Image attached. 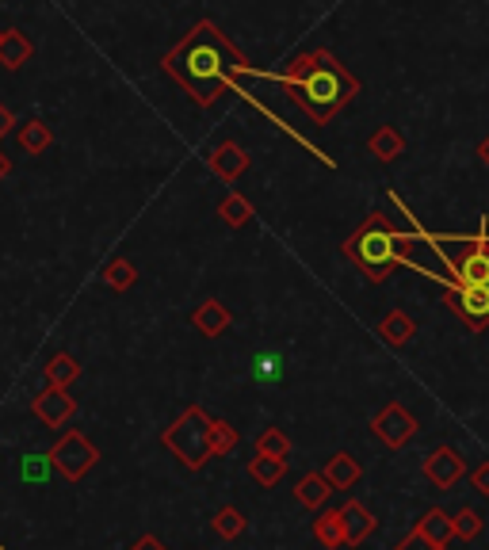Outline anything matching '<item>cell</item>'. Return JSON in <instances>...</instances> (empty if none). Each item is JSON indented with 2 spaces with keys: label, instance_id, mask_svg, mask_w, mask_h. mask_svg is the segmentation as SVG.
<instances>
[{
  "label": "cell",
  "instance_id": "e575fe53",
  "mask_svg": "<svg viewBox=\"0 0 489 550\" xmlns=\"http://www.w3.org/2000/svg\"><path fill=\"white\" fill-rule=\"evenodd\" d=\"M478 157H482V165H486V169H489V138H486V142H482V146H478Z\"/></svg>",
  "mask_w": 489,
  "mask_h": 550
},
{
  "label": "cell",
  "instance_id": "8992f818",
  "mask_svg": "<svg viewBox=\"0 0 489 550\" xmlns=\"http://www.w3.org/2000/svg\"><path fill=\"white\" fill-rule=\"evenodd\" d=\"M444 268H451L447 283H470V287H489V230L482 222L478 241H463L455 256H444Z\"/></svg>",
  "mask_w": 489,
  "mask_h": 550
},
{
  "label": "cell",
  "instance_id": "ac0fdd59",
  "mask_svg": "<svg viewBox=\"0 0 489 550\" xmlns=\"http://www.w3.org/2000/svg\"><path fill=\"white\" fill-rule=\"evenodd\" d=\"M329 493H333V486H329V478L325 474H306V478H298L295 486V501L302 508H321L325 501H329Z\"/></svg>",
  "mask_w": 489,
  "mask_h": 550
},
{
  "label": "cell",
  "instance_id": "603a6c76",
  "mask_svg": "<svg viewBox=\"0 0 489 550\" xmlns=\"http://www.w3.org/2000/svg\"><path fill=\"white\" fill-rule=\"evenodd\" d=\"M256 455H268V459H287L291 455V436L283 432V428H264L260 436H256Z\"/></svg>",
  "mask_w": 489,
  "mask_h": 550
},
{
  "label": "cell",
  "instance_id": "4fadbf2b",
  "mask_svg": "<svg viewBox=\"0 0 489 550\" xmlns=\"http://www.w3.org/2000/svg\"><path fill=\"white\" fill-rule=\"evenodd\" d=\"M321 474L329 478L333 489H352L363 478V466L360 459H352L348 451H337V455H329V463L321 466Z\"/></svg>",
  "mask_w": 489,
  "mask_h": 550
},
{
  "label": "cell",
  "instance_id": "44dd1931",
  "mask_svg": "<svg viewBox=\"0 0 489 550\" xmlns=\"http://www.w3.org/2000/svg\"><path fill=\"white\" fill-rule=\"evenodd\" d=\"M367 149H371L379 161H394V157H402L405 153V142H402V134H398L394 127H379L375 134H371Z\"/></svg>",
  "mask_w": 489,
  "mask_h": 550
},
{
  "label": "cell",
  "instance_id": "8fae6325",
  "mask_svg": "<svg viewBox=\"0 0 489 550\" xmlns=\"http://www.w3.org/2000/svg\"><path fill=\"white\" fill-rule=\"evenodd\" d=\"M341 512H344V539H348V547L367 543V539L375 535V528H379V520L371 516V508L363 505V501H344Z\"/></svg>",
  "mask_w": 489,
  "mask_h": 550
},
{
  "label": "cell",
  "instance_id": "f1b7e54d",
  "mask_svg": "<svg viewBox=\"0 0 489 550\" xmlns=\"http://www.w3.org/2000/svg\"><path fill=\"white\" fill-rule=\"evenodd\" d=\"M222 214H226V222H230V226H245V222L253 218V207H249L241 195H230V199L222 203Z\"/></svg>",
  "mask_w": 489,
  "mask_h": 550
},
{
  "label": "cell",
  "instance_id": "e0dca14e",
  "mask_svg": "<svg viewBox=\"0 0 489 550\" xmlns=\"http://www.w3.org/2000/svg\"><path fill=\"white\" fill-rule=\"evenodd\" d=\"M211 169L218 172L222 180H237L241 172L249 169V157H245V149H241V146H234V142H226V146L214 149Z\"/></svg>",
  "mask_w": 489,
  "mask_h": 550
},
{
  "label": "cell",
  "instance_id": "7402d4cb",
  "mask_svg": "<svg viewBox=\"0 0 489 550\" xmlns=\"http://www.w3.org/2000/svg\"><path fill=\"white\" fill-rule=\"evenodd\" d=\"M77 375H81V367H77L73 356H65V352L50 356V363H46V382L58 386V390H69V382H77Z\"/></svg>",
  "mask_w": 489,
  "mask_h": 550
},
{
  "label": "cell",
  "instance_id": "2e32d148",
  "mask_svg": "<svg viewBox=\"0 0 489 550\" xmlns=\"http://www.w3.org/2000/svg\"><path fill=\"white\" fill-rule=\"evenodd\" d=\"M379 337L390 344V348H402L409 340L417 337V321L409 318L405 310H390L383 321H379Z\"/></svg>",
  "mask_w": 489,
  "mask_h": 550
},
{
  "label": "cell",
  "instance_id": "d4e9b609",
  "mask_svg": "<svg viewBox=\"0 0 489 550\" xmlns=\"http://www.w3.org/2000/svg\"><path fill=\"white\" fill-rule=\"evenodd\" d=\"M455 535L467 539V543H474V539L482 535V512H474V508H459V512H455Z\"/></svg>",
  "mask_w": 489,
  "mask_h": 550
},
{
  "label": "cell",
  "instance_id": "836d02e7",
  "mask_svg": "<svg viewBox=\"0 0 489 550\" xmlns=\"http://www.w3.org/2000/svg\"><path fill=\"white\" fill-rule=\"evenodd\" d=\"M127 550H169V547H165L157 535H142V539H138V543H130Z\"/></svg>",
  "mask_w": 489,
  "mask_h": 550
},
{
  "label": "cell",
  "instance_id": "ba28073f",
  "mask_svg": "<svg viewBox=\"0 0 489 550\" xmlns=\"http://www.w3.org/2000/svg\"><path fill=\"white\" fill-rule=\"evenodd\" d=\"M417 417L405 409L402 402H390V405H383L375 417H371V432L383 440L390 451H398V447H405V444H413V436H417Z\"/></svg>",
  "mask_w": 489,
  "mask_h": 550
},
{
  "label": "cell",
  "instance_id": "5b68a950",
  "mask_svg": "<svg viewBox=\"0 0 489 550\" xmlns=\"http://www.w3.org/2000/svg\"><path fill=\"white\" fill-rule=\"evenodd\" d=\"M50 463L65 482H81L88 470L100 463V447L92 444L85 432L69 428V432H62V440L50 447Z\"/></svg>",
  "mask_w": 489,
  "mask_h": 550
},
{
  "label": "cell",
  "instance_id": "4dcf8cb0",
  "mask_svg": "<svg viewBox=\"0 0 489 550\" xmlns=\"http://www.w3.org/2000/svg\"><path fill=\"white\" fill-rule=\"evenodd\" d=\"M0 58H4V65H20L23 58H27V43H23L20 35L0 39Z\"/></svg>",
  "mask_w": 489,
  "mask_h": 550
},
{
  "label": "cell",
  "instance_id": "9c48e42d",
  "mask_svg": "<svg viewBox=\"0 0 489 550\" xmlns=\"http://www.w3.org/2000/svg\"><path fill=\"white\" fill-rule=\"evenodd\" d=\"M467 474V459L455 451V447H432L425 459V478L432 482L436 489H451L455 482H463Z\"/></svg>",
  "mask_w": 489,
  "mask_h": 550
},
{
  "label": "cell",
  "instance_id": "3957f363",
  "mask_svg": "<svg viewBox=\"0 0 489 550\" xmlns=\"http://www.w3.org/2000/svg\"><path fill=\"white\" fill-rule=\"evenodd\" d=\"M226 62H230V58H226L222 43L211 35V27H199L192 43L172 54L169 65H172V73H176L180 81H188V88L195 92V100L211 104L214 96H218V85H222Z\"/></svg>",
  "mask_w": 489,
  "mask_h": 550
},
{
  "label": "cell",
  "instance_id": "d6a6232c",
  "mask_svg": "<svg viewBox=\"0 0 489 550\" xmlns=\"http://www.w3.org/2000/svg\"><path fill=\"white\" fill-rule=\"evenodd\" d=\"M470 486L478 489L482 497H489V459H486V463L474 466V474H470Z\"/></svg>",
  "mask_w": 489,
  "mask_h": 550
},
{
  "label": "cell",
  "instance_id": "ffe728a7",
  "mask_svg": "<svg viewBox=\"0 0 489 550\" xmlns=\"http://www.w3.org/2000/svg\"><path fill=\"white\" fill-rule=\"evenodd\" d=\"M287 474V459H268V455H256L249 459V478H253L256 486L272 489Z\"/></svg>",
  "mask_w": 489,
  "mask_h": 550
},
{
  "label": "cell",
  "instance_id": "7c38bea8",
  "mask_svg": "<svg viewBox=\"0 0 489 550\" xmlns=\"http://www.w3.org/2000/svg\"><path fill=\"white\" fill-rule=\"evenodd\" d=\"M413 531H417L421 539H428V543H436V547H447L451 539H459V535H455V516L444 512V508H428Z\"/></svg>",
  "mask_w": 489,
  "mask_h": 550
},
{
  "label": "cell",
  "instance_id": "4316f807",
  "mask_svg": "<svg viewBox=\"0 0 489 550\" xmlns=\"http://www.w3.org/2000/svg\"><path fill=\"white\" fill-rule=\"evenodd\" d=\"M104 279L115 291H127V287H134V268H130L127 260H115V264H107Z\"/></svg>",
  "mask_w": 489,
  "mask_h": 550
},
{
  "label": "cell",
  "instance_id": "d590c367",
  "mask_svg": "<svg viewBox=\"0 0 489 550\" xmlns=\"http://www.w3.org/2000/svg\"><path fill=\"white\" fill-rule=\"evenodd\" d=\"M8 172H12V161H8V157H4V153H0V180H4V176H8Z\"/></svg>",
  "mask_w": 489,
  "mask_h": 550
},
{
  "label": "cell",
  "instance_id": "5bb4252c",
  "mask_svg": "<svg viewBox=\"0 0 489 550\" xmlns=\"http://www.w3.org/2000/svg\"><path fill=\"white\" fill-rule=\"evenodd\" d=\"M192 321H195V329L203 333V337H222L230 325H234V318H230V310L222 306V302H203L199 310L192 314Z\"/></svg>",
  "mask_w": 489,
  "mask_h": 550
},
{
  "label": "cell",
  "instance_id": "277c9868",
  "mask_svg": "<svg viewBox=\"0 0 489 550\" xmlns=\"http://www.w3.org/2000/svg\"><path fill=\"white\" fill-rule=\"evenodd\" d=\"M211 432H214V417L203 409V405H188L176 421L165 428V447H169L172 455L180 459V463L188 466V470H203V466L214 459L211 451Z\"/></svg>",
  "mask_w": 489,
  "mask_h": 550
},
{
  "label": "cell",
  "instance_id": "9a60e30c",
  "mask_svg": "<svg viewBox=\"0 0 489 550\" xmlns=\"http://www.w3.org/2000/svg\"><path fill=\"white\" fill-rule=\"evenodd\" d=\"M314 539H318L325 550L348 547V539H344V512L341 508H329V512H321L318 520H314Z\"/></svg>",
  "mask_w": 489,
  "mask_h": 550
},
{
  "label": "cell",
  "instance_id": "8d00e7d4",
  "mask_svg": "<svg viewBox=\"0 0 489 550\" xmlns=\"http://www.w3.org/2000/svg\"><path fill=\"white\" fill-rule=\"evenodd\" d=\"M8 123H12V115H8V111H4V107H0V134H4V130H8Z\"/></svg>",
  "mask_w": 489,
  "mask_h": 550
},
{
  "label": "cell",
  "instance_id": "7a4b0ae2",
  "mask_svg": "<svg viewBox=\"0 0 489 550\" xmlns=\"http://www.w3.org/2000/svg\"><path fill=\"white\" fill-rule=\"evenodd\" d=\"M409 245H413V241H409L405 233L394 230L383 211H375L360 230L344 241V256H348L371 283H386L390 272L405 260V249H409Z\"/></svg>",
  "mask_w": 489,
  "mask_h": 550
},
{
  "label": "cell",
  "instance_id": "1f68e13d",
  "mask_svg": "<svg viewBox=\"0 0 489 550\" xmlns=\"http://www.w3.org/2000/svg\"><path fill=\"white\" fill-rule=\"evenodd\" d=\"M394 550H447V547H436V543H428V539H421L417 531H409V535H405V539H402V543H398Z\"/></svg>",
  "mask_w": 489,
  "mask_h": 550
},
{
  "label": "cell",
  "instance_id": "30bf717a",
  "mask_svg": "<svg viewBox=\"0 0 489 550\" xmlns=\"http://www.w3.org/2000/svg\"><path fill=\"white\" fill-rule=\"evenodd\" d=\"M31 413L46 424V428H62L73 413H77V398H69V390H58V386H46L43 394L31 402Z\"/></svg>",
  "mask_w": 489,
  "mask_h": 550
},
{
  "label": "cell",
  "instance_id": "cb8c5ba5",
  "mask_svg": "<svg viewBox=\"0 0 489 550\" xmlns=\"http://www.w3.org/2000/svg\"><path fill=\"white\" fill-rule=\"evenodd\" d=\"M237 428L230 421H222V417H214V432H211V451H214V459H222V455H230L237 447Z\"/></svg>",
  "mask_w": 489,
  "mask_h": 550
},
{
  "label": "cell",
  "instance_id": "83f0119b",
  "mask_svg": "<svg viewBox=\"0 0 489 550\" xmlns=\"http://www.w3.org/2000/svg\"><path fill=\"white\" fill-rule=\"evenodd\" d=\"M23 149H31V153H43L46 146H50V130L43 127V123H27L20 134Z\"/></svg>",
  "mask_w": 489,
  "mask_h": 550
},
{
  "label": "cell",
  "instance_id": "484cf974",
  "mask_svg": "<svg viewBox=\"0 0 489 550\" xmlns=\"http://www.w3.org/2000/svg\"><path fill=\"white\" fill-rule=\"evenodd\" d=\"M253 379L256 382H279V379H283V360H279L276 352H264V356H256V360H253Z\"/></svg>",
  "mask_w": 489,
  "mask_h": 550
},
{
  "label": "cell",
  "instance_id": "f546056e",
  "mask_svg": "<svg viewBox=\"0 0 489 550\" xmlns=\"http://www.w3.org/2000/svg\"><path fill=\"white\" fill-rule=\"evenodd\" d=\"M50 470H54L50 451H46V455H27V459H23V478H27V482H43Z\"/></svg>",
  "mask_w": 489,
  "mask_h": 550
},
{
  "label": "cell",
  "instance_id": "52a82bcc",
  "mask_svg": "<svg viewBox=\"0 0 489 550\" xmlns=\"http://www.w3.org/2000/svg\"><path fill=\"white\" fill-rule=\"evenodd\" d=\"M444 287L447 306L455 310V318L474 333L489 329V287H470V283H444Z\"/></svg>",
  "mask_w": 489,
  "mask_h": 550
},
{
  "label": "cell",
  "instance_id": "6da1fadb",
  "mask_svg": "<svg viewBox=\"0 0 489 550\" xmlns=\"http://www.w3.org/2000/svg\"><path fill=\"white\" fill-rule=\"evenodd\" d=\"M287 88L295 92V100L306 111H310V119L314 123H329L337 111H341L352 96H356V77L337 65L329 54H306V58H298L291 65V73H287Z\"/></svg>",
  "mask_w": 489,
  "mask_h": 550
},
{
  "label": "cell",
  "instance_id": "d6986e66",
  "mask_svg": "<svg viewBox=\"0 0 489 550\" xmlns=\"http://www.w3.org/2000/svg\"><path fill=\"white\" fill-rule=\"evenodd\" d=\"M245 528H249V520H245V516H241L234 505H222L211 516V531L218 535V539H226V543H230V539H241V535H245Z\"/></svg>",
  "mask_w": 489,
  "mask_h": 550
}]
</instances>
